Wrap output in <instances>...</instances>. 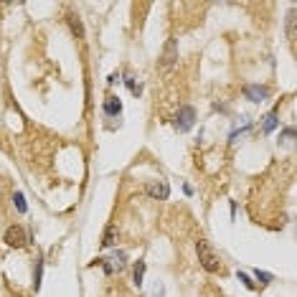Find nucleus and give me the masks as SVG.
<instances>
[{
    "instance_id": "obj_11",
    "label": "nucleus",
    "mask_w": 297,
    "mask_h": 297,
    "mask_svg": "<svg viewBox=\"0 0 297 297\" xmlns=\"http://www.w3.org/2000/svg\"><path fill=\"white\" fill-rule=\"evenodd\" d=\"M41 277H44V259L36 262V269H33V289L38 292L41 289Z\"/></svg>"
},
{
    "instance_id": "obj_13",
    "label": "nucleus",
    "mask_w": 297,
    "mask_h": 297,
    "mask_svg": "<svg viewBox=\"0 0 297 297\" xmlns=\"http://www.w3.org/2000/svg\"><path fill=\"white\" fill-rule=\"evenodd\" d=\"M274 127H277V112H269L264 117V132H272Z\"/></svg>"
},
{
    "instance_id": "obj_18",
    "label": "nucleus",
    "mask_w": 297,
    "mask_h": 297,
    "mask_svg": "<svg viewBox=\"0 0 297 297\" xmlns=\"http://www.w3.org/2000/svg\"><path fill=\"white\" fill-rule=\"evenodd\" d=\"M127 87H130V92H132V94H140V92H142V89H140V84H137L135 79H127Z\"/></svg>"
},
{
    "instance_id": "obj_6",
    "label": "nucleus",
    "mask_w": 297,
    "mask_h": 297,
    "mask_svg": "<svg viewBox=\"0 0 297 297\" xmlns=\"http://www.w3.org/2000/svg\"><path fill=\"white\" fill-rule=\"evenodd\" d=\"M176 61H178V41H176V38H171V41L165 44V49H163L160 66H163V69H168V66H173Z\"/></svg>"
},
{
    "instance_id": "obj_7",
    "label": "nucleus",
    "mask_w": 297,
    "mask_h": 297,
    "mask_svg": "<svg viewBox=\"0 0 297 297\" xmlns=\"http://www.w3.org/2000/svg\"><path fill=\"white\" fill-rule=\"evenodd\" d=\"M244 97L249 102H264L269 97V89L267 87H259V84H246L244 87Z\"/></svg>"
},
{
    "instance_id": "obj_5",
    "label": "nucleus",
    "mask_w": 297,
    "mask_h": 297,
    "mask_svg": "<svg viewBox=\"0 0 297 297\" xmlns=\"http://www.w3.org/2000/svg\"><path fill=\"white\" fill-rule=\"evenodd\" d=\"M145 193L150 196V198H158V201H165L171 196V186L165 181H150L145 186Z\"/></svg>"
},
{
    "instance_id": "obj_10",
    "label": "nucleus",
    "mask_w": 297,
    "mask_h": 297,
    "mask_svg": "<svg viewBox=\"0 0 297 297\" xmlns=\"http://www.w3.org/2000/svg\"><path fill=\"white\" fill-rule=\"evenodd\" d=\"M117 241V229L114 226H107L104 229V236H102V246H114Z\"/></svg>"
},
{
    "instance_id": "obj_4",
    "label": "nucleus",
    "mask_w": 297,
    "mask_h": 297,
    "mask_svg": "<svg viewBox=\"0 0 297 297\" xmlns=\"http://www.w3.org/2000/svg\"><path fill=\"white\" fill-rule=\"evenodd\" d=\"M6 244H8V246H13V249H23V246L28 244V234H26V229H23V226H18V224L8 226V231H6Z\"/></svg>"
},
{
    "instance_id": "obj_15",
    "label": "nucleus",
    "mask_w": 297,
    "mask_h": 297,
    "mask_svg": "<svg viewBox=\"0 0 297 297\" xmlns=\"http://www.w3.org/2000/svg\"><path fill=\"white\" fill-rule=\"evenodd\" d=\"M287 38H294V8L287 13Z\"/></svg>"
},
{
    "instance_id": "obj_16",
    "label": "nucleus",
    "mask_w": 297,
    "mask_h": 297,
    "mask_svg": "<svg viewBox=\"0 0 297 297\" xmlns=\"http://www.w3.org/2000/svg\"><path fill=\"white\" fill-rule=\"evenodd\" d=\"M254 277H257L262 284H269V282H272V274H269V272H259V269H257V272H254Z\"/></svg>"
},
{
    "instance_id": "obj_12",
    "label": "nucleus",
    "mask_w": 297,
    "mask_h": 297,
    "mask_svg": "<svg viewBox=\"0 0 297 297\" xmlns=\"http://www.w3.org/2000/svg\"><path fill=\"white\" fill-rule=\"evenodd\" d=\"M142 277H145V262H137L135 269H132V282L137 287H142Z\"/></svg>"
},
{
    "instance_id": "obj_8",
    "label": "nucleus",
    "mask_w": 297,
    "mask_h": 297,
    "mask_svg": "<svg viewBox=\"0 0 297 297\" xmlns=\"http://www.w3.org/2000/svg\"><path fill=\"white\" fill-rule=\"evenodd\" d=\"M119 112H122V102H119L117 97H107V102H104V114L117 117Z\"/></svg>"
},
{
    "instance_id": "obj_2",
    "label": "nucleus",
    "mask_w": 297,
    "mask_h": 297,
    "mask_svg": "<svg viewBox=\"0 0 297 297\" xmlns=\"http://www.w3.org/2000/svg\"><path fill=\"white\" fill-rule=\"evenodd\" d=\"M173 124H176V130L178 132H188V130H193V124H196V109L193 107H181L178 109V114H176V119H173Z\"/></svg>"
},
{
    "instance_id": "obj_9",
    "label": "nucleus",
    "mask_w": 297,
    "mask_h": 297,
    "mask_svg": "<svg viewBox=\"0 0 297 297\" xmlns=\"http://www.w3.org/2000/svg\"><path fill=\"white\" fill-rule=\"evenodd\" d=\"M69 28H71V33L76 36V38H84V26H81V18L79 16H69Z\"/></svg>"
},
{
    "instance_id": "obj_19",
    "label": "nucleus",
    "mask_w": 297,
    "mask_h": 297,
    "mask_svg": "<svg viewBox=\"0 0 297 297\" xmlns=\"http://www.w3.org/2000/svg\"><path fill=\"white\" fill-rule=\"evenodd\" d=\"M292 137H294V130H292V127H287V130L282 132V142H292Z\"/></svg>"
},
{
    "instance_id": "obj_14",
    "label": "nucleus",
    "mask_w": 297,
    "mask_h": 297,
    "mask_svg": "<svg viewBox=\"0 0 297 297\" xmlns=\"http://www.w3.org/2000/svg\"><path fill=\"white\" fill-rule=\"evenodd\" d=\"M13 203H16L18 214H26V211H28V206H26V198H23V193H13Z\"/></svg>"
},
{
    "instance_id": "obj_3",
    "label": "nucleus",
    "mask_w": 297,
    "mask_h": 297,
    "mask_svg": "<svg viewBox=\"0 0 297 297\" xmlns=\"http://www.w3.org/2000/svg\"><path fill=\"white\" fill-rule=\"evenodd\" d=\"M124 259H127V257H124V251H114L112 257H102V259H97V264H99L107 274H114V272L119 274V272L124 269Z\"/></svg>"
},
{
    "instance_id": "obj_17",
    "label": "nucleus",
    "mask_w": 297,
    "mask_h": 297,
    "mask_svg": "<svg viewBox=\"0 0 297 297\" xmlns=\"http://www.w3.org/2000/svg\"><path fill=\"white\" fill-rule=\"evenodd\" d=\"M239 282H244V284H246V287H249V289H254V287H257V284H254V282H251V277H249V274H246V272H239Z\"/></svg>"
},
{
    "instance_id": "obj_1",
    "label": "nucleus",
    "mask_w": 297,
    "mask_h": 297,
    "mask_svg": "<svg viewBox=\"0 0 297 297\" xmlns=\"http://www.w3.org/2000/svg\"><path fill=\"white\" fill-rule=\"evenodd\" d=\"M196 251H198V262H201V267L206 272H219L221 269V259H219V254L211 249V244L206 239L196 241Z\"/></svg>"
}]
</instances>
